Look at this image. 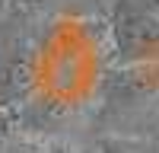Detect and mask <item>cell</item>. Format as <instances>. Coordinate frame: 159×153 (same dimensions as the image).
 Listing matches in <instances>:
<instances>
[{
	"mask_svg": "<svg viewBox=\"0 0 159 153\" xmlns=\"http://www.w3.org/2000/svg\"><path fill=\"white\" fill-rule=\"evenodd\" d=\"M137 7L147 13V16H150L156 26H159V0H137Z\"/></svg>",
	"mask_w": 159,
	"mask_h": 153,
	"instance_id": "cell-3",
	"label": "cell"
},
{
	"mask_svg": "<svg viewBox=\"0 0 159 153\" xmlns=\"http://www.w3.org/2000/svg\"><path fill=\"white\" fill-rule=\"evenodd\" d=\"M13 128H16V112L13 109H0V150H3V144L10 140Z\"/></svg>",
	"mask_w": 159,
	"mask_h": 153,
	"instance_id": "cell-2",
	"label": "cell"
},
{
	"mask_svg": "<svg viewBox=\"0 0 159 153\" xmlns=\"http://www.w3.org/2000/svg\"><path fill=\"white\" fill-rule=\"evenodd\" d=\"M29 3H45V0H29Z\"/></svg>",
	"mask_w": 159,
	"mask_h": 153,
	"instance_id": "cell-4",
	"label": "cell"
},
{
	"mask_svg": "<svg viewBox=\"0 0 159 153\" xmlns=\"http://www.w3.org/2000/svg\"><path fill=\"white\" fill-rule=\"evenodd\" d=\"M102 153H153V150L143 144H134V140H105Z\"/></svg>",
	"mask_w": 159,
	"mask_h": 153,
	"instance_id": "cell-1",
	"label": "cell"
}]
</instances>
